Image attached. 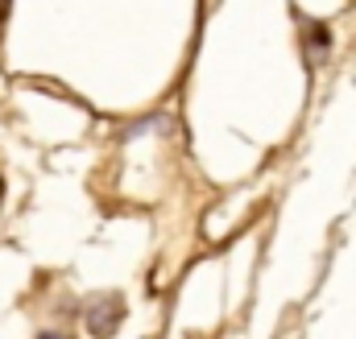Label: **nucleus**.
Wrapping results in <instances>:
<instances>
[{"label":"nucleus","mask_w":356,"mask_h":339,"mask_svg":"<svg viewBox=\"0 0 356 339\" xmlns=\"http://www.w3.org/2000/svg\"><path fill=\"white\" fill-rule=\"evenodd\" d=\"M38 339H67L63 331H38Z\"/></svg>","instance_id":"7ed1b4c3"},{"label":"nucleus","mask_w":356,"mask_h":339,"mask_svg":"<svg viewBox=\"0 0 356 339\" xmlns=\"http://www.w3.org/2000/svg\"><path fill=\"white\" fill-rule=\"evenodd\" d=\"M120 323H124V298H120V294H99L88 306V331L95 339L116 336Z\"/></svg>","instance_id":"f257e3e1"},{"label":"nucleus","mask_w":356,"mask_h":339,"mask_svg":"<svg viewBox=\"0 0 356 339\" xmlns=\"http://www.w3.org/2000/svg\"><path fill=\"white\" fill-rule=\"evenodd\" d=\"M311 38H315V58H319V54L332 46V33H327V25H323V21H315V25H311ZM315 58H311V63H315Z\"/></svg>","instance_id":"f03ea898"}]
</instances>
